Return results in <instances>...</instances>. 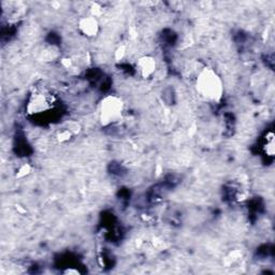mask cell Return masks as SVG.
<instances>
[{
  "label": "cell",
  "instance_id": "cell-1",
  "mask_svg": "<svg viewBox=\"0 0 275 275\" xmlns=\"http://www.w3.org/2000/svg\"><path fill=\"white\" fill-rule=\"evenodd\" d=\"M198 88L201 95L207 99H217L222 94V83L214 74L204 72L198 81Z\"/></svg>",
  "mask_w": 275,
  "mask_h": 275
},
{
  "label": "cell",
  "instance_id": "cell-3",
  "mask_svg": "<svg viewBox=\"0 0 275 275\" xmlns=\"http://www.w3.org/2000/svg\"><path fill=\"white\" fill-rule=\"evenodd\" d=\"M83 31L87 33L89 36H93L94 33H96L97 31V23L96 21H94L92 19H86L84 20V24H82Z\"/></svg>",
  "mask_w": 275,
  "mask_h": 275
},
{
  "label": "cell",
  "instance_id": "cell-2",
  "mask_svg": "<svg viewBox=\"0 0 275 275\" xmlns=\"http://www.w3.org/2000/svg\"><path fill=\"white\" fill-rule=\"evenodd\" d=\"M122 102L116 98H109L102 103L101 115L103 123H113L120 119L122 115Z\"/></svg>",
  "mask_w": 275,
  "mask_h": 275
},
{
  "label": "cell",
  "instance_id": "cell-4",
  "mask_svg": "<svg viewBox=\"0 0 275 275\" xmlns=\"http://www.w3.org/2000/svg\"><path fill=\"white\" fill-rule=\"evenodd\" d=\"M140 68H141V71L145 75H149L154 71V69L156 68V65L153 61V59L144 58V59H142L141 63H140Z\"/></svg>",
  "mask_w": 275,
  "mask_h": 275
}]
</instances>
